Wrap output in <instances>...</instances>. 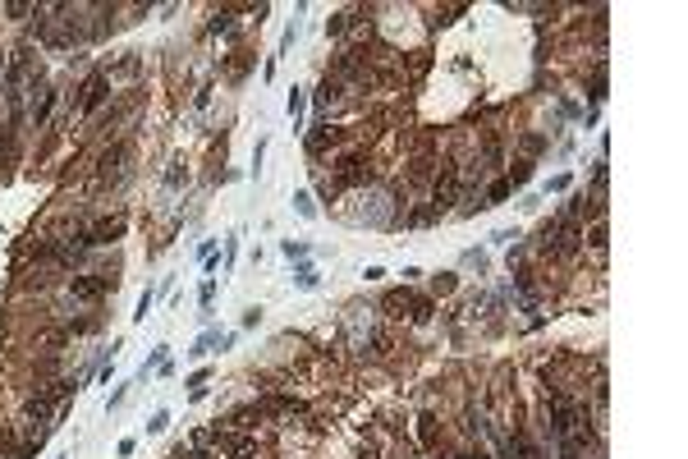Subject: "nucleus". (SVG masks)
Segmentation results:
<instances>
[{
  "instance_id": "obj_1",
  "label": "nucleus",
  "mask_w": 688,
  "mask_h": 459,
  "mask_svg": "<svg viewBox=\"0 0 688 459\" xmlns=\"http://www.w3.org/2000/svg\"><path fill=\"white\" fill-rule=\"evenodd\" d=\"M542 243H546V253H560V257L578 253V221H564V216L546 221V230H542Z\"/></svg>"
},
{
  "instance_id": "obj_2",
  "label": "nucleus",
  "mask_w": 688,
  "mask_h": 459,
  "mask_svg": "<svg viewBox=\"0 0 688 459\" xmlns=\"http://www.w3.org/2000/svg\"><path fill=\"white\" fill-rule=\"evenodd\" d=\"M381 308L385 312H395V317H413V321H427L432 317V299H422V294H413V290H390L381 299Z\"/></svg>"
},
{
  "instance_id": "obj_3",
  "label": "nucleus",
  "mask_w": 688,
  "mask_h": 459,
  "mask_svg": "<svg viewBox=\"0 0 688 459\" xmlns=\"http://www.w3.org/2000/svg\"><path fill=\"white\" fill-rule=\"evenodd\" d=\"M124 234V216H111V221H97L92 230L78 234V248H102V243H115Z\"/></svg>"
},
{
  "instance_id": "obj_4",
  "label": "nucleus",
  "mask_w": 688,
  "mask_h": 459,
  "mask_svg": "<svg viewBox=\"0 0 688 459\" xmlns=\"http://www.w3.org/2000/svg\"><path fill=\"white\" fill-rule=\"evenodd\" d=\"M111 97V74L106 69H97V74L88 78V88H83V97H78V115H92L97 106Z\"/></svg>"
},
{
  "instance_id": "obj_5",
  "label": "nucleus",
  "mask_w": 688,
  "mask_h": 459,
  "mask_svg": "<svg viewBox=\"0 0 688 459\" xmlns=\"http://www.w3.org/2000/svg\"><path fill=\"white\" fill-rule=\"evenodd\" d=\"M74 299H102V294H115V276H74Z\"/></svg>"
},
{
  "instance_id": "obj_6",
  "label": "nucleus",
  "mask_w": 688,
  "mask_h": 459,
  "mask_svg": "<svg viewBox=\"0 0 688 459\" xmlns=\"http://www.w3.org/2000/svg\"><path fill=\"white\" fill-rule=\"evenodd\" d=\"M372 170L358 161V156H344L340 166H335V189H344V184H367Z\"/></svg>"
},
{
  "instance_id": "obj_7",
  "label": "nucleus",
  "mask_w": 688,
  "mask_h": 459,
  "mask_svg": "<svg viewBox=\"0 0 688 459\" xmlns=\"http://www.w3.org/2000/svg\"><path fill=\"white\" fill-rule=\"evenodd\" d=\"M455 193H459V170L455 166H446V170H441V179H436V212H446V207L450 203H455Z\"/></svg>"
},
{
  "instance_id": "obj_8",
  "label": "nucleus",
  "mask_w": 688,
  "mask_h": 459,
  "mask_svg": "<svg viewBox=\"0 0 688 459\" xmlns=\"http://www.w3.org/2000/svg\"><path fill=\"white\" fill-rule=\"evenodd\" d=\"M331 142H340V129H317V133H307V152H326Z\"/></svg>"
},
{
  "instance_id": "obj_9",
  "label": "nucleus",
  "mask_w": 688,
  "mask_h": 459,
  "mask_svg": "<svg viewBox=\"0 0 688 459\" xmlns=\"http://www.w3.org/2000/svg\"><path fill=\"white\" fill-rule=\"evenodd\" d=\"M216 344H220V331H202V335H198V340H193L189 358H207V354H211V349H216Z\"/></svg>"
},
{
  "instance_id": "obj_10",
  "label": "nucleus",
  "mask_w": 688,
  "mask_h": 459,
  "mask_svg": "<svg viewBox=\"0 0 688 459\" xmlns=\"http://www.w3.org/2000/svg\"><path fill=\"white\" fill-rule=\"evenodd\" d=\"M51 106H55V92H51V88H41V97L32 102V124H46V115H51Z\"/></svg>"
},
{
  "instance_id": "obj_11",
  "label": "nucleus",
  "mask_w": 688,
  "mask_h": 459,
  "mask_svg": "<svg viewBox=\"0 0 688 459\" xmlns=\"http://www.w3.org/2000/svg\"><path fill=\"white\" fill-rule=\"evenodd\" d=\"M207 386H211V372L198 368V372L189 377V395H193V400H202V395H207Z\"/></svg>"
},
{
  "instance_id": "obj_12",
  "label": "nucleus",
  "mask_w": 688,
  "mask_h": 459,
  "mask_svg": "<svg viewBox=\"0 0 688 459\" xmlns=\"http://www.w3.org/2000/svg\"><path fill=\"white\" fill-rule=\"evenodd\" d=\"M294 212L303 221H317V203H312V193H294Z\"/></svg>"
},
{
  "instance_id": "obj_13",
  "label": "nucleus",
  "mask_w": 688,
  "mask_h": 459,
  "mask_svg": "<svg viewBox=\"0 0 688 459\" xmlns=\"http://www.w3.org/2000/svg\"><path fill=\"white\" fill-rule=\"evenodd\" d=\"M528 179H533V161H519V166L510 170V179H505V184H510V189H523Z\"/></svg>"
},
{
  "instance_id": "obj_14",
  "label": "nucleus",
  "mask_w": 688,
  "mask_h": 459,
  "mask_svg": "<svg viewBox=\"0 0 688 459\" xmlns=\"http://www.w3.org/2000/svg\"><path fill=\"white\" fill-rule=\"evenodd\" d=\"M294 285H298V290H317V271H312V267L303 262V267L294 271Z\"/></svg>"
},
{
  "instance_id": "obj_15",
  "label": "nucleus",
  "mask_w": 688,
  "mask_h": 459,
  "mask_svg": "<svg viewBox=\"0 0 688 459\" xmlns=\"http://www.w3.org/2000/svg\"><path fill=\"white\" fill-rule=\"evenodd\" d=\"M349 24H354V14H349V10H344V14H331V19H326V32H331V37H340Z\"/></svg>"
},
{
  "instance_id": "obj_16",
  "label": "nucleus",
  "mask_w": 688,
  "mask_h": 459,
  "mask_svg": "<svg viewBox=\"0 0 688 459\" xmlns=\"http://www.w3.org/2000/svg\"><path fill=\"white\" fill-rule=\"evenodd\" d=\"M418 432H422L427 446H436V418H432V413H422V418H418Z\"/></svg>"
},
{
  "instance_id": "obj_17",
  "label": "nucleus",
  "mask_w": 688,
  "mask_h": 459,
  "mask_svg": "<svg viewBox=\"0 0 688 459\" xmlns=\"http://www.w3.org/2000/svg\"><path fill=\"white\" fill-rule=\"evenodd\" d=\"M280 253L289 257V262H303V257H307V243H294V239H285V243H280Z\"/></svg>"
},
{
  "instance_id": "obj_18",
  "label": "nucleus",
  "mask_w": 688,
  "mask_h": 459,
  "mask_svg": "<svg viewBox=\"0 0 688 459\" xmlns=\"http://www.w3.org/2000/svg\"><path fill=\"white\" fill-rule=\"evenodd\" d=\"M166 427H170V413H166V409H156V413H152V418H147V432H166Z\"/></svg>"
},
{
  "instance_id": "obj_19",
  "label": "nucleus",
  "mask_w": 688,
  "mask_h": 459,
  "mask_svg": "<svg viewBox=\"0 0 688 459\" xmlns=\"http://www.w3.org/2000/svg\"><path fill=\"white\" fill-rule=\"evenodd\" d=\"M606 97V64H597V74H592V102Z\"/></svg>"
},
{
  "instance_id": "obj_20",
  "label": "nucleus",
  "mask_w": 688,
  "mask_h": 459,
  "mask_svg": "<svg viewBox=\"0 0 688 459\" xmlns=\"http://www.w3.org/2000/svg\"><path fill=\"white\" fill-rule=\"evenodd\" d=\"M289 120H294V129H298V120H303V92L298 88L289 92Z\"/></svg>"
},
{
  "instance_id": "obj_21",
  "label": "nucleus",
  "mask_w": 688,
  "mask_h": 459,
  "mask_svg": "<svg viewBox=\"0 0 688 459\" xmlns=\"http://www.w3.org/2000/svg\"><path fill=\"white\" fill-rule=\"evenodd\" d=\"M229 28H234V24H229V10H225V14H216V19H211V24H207V32H211V37H216V32H229Z\"/></svg>"
},
{
  "instance_id": "obj_22",
  "label": "nucleus",
  "mask_w": 688,
  "mask_h": 459,
  "mask_svg": "<svg viewBox=\"0 0 688 459\" xmlns=\"http://www.w3.org/2000/svg\"><path fill=\"white\" fill-rule=\"evenodd\" d=\"M542 147H546V138H542V133H528V138H523V152H528V156H537Z\"/></svg>"
},
{
  "instance_id": "obj_23",
  "label": "nucleus",
  "mask_w": 688,
  "mask_h": 459,
  "mask_svg": "<svg viewBox=\"0 0 688 459\" xmlns=\"http://www.w3.org/2000/svg\"><path fill=\"white\" fill-rule=\"evenodd\" d=\"M592 248H597V253H606V221H597V225H592Z\"/></svg>"
},
{
  "instance_id": "obj_24",
  "label": "nucleus",
  "mask_w": 688,
  "mask_h": 459,
  "mask_svg": "<svg viewBox=\"0 0 688 459\" xmlns=\"http://www.w3.org/2000/svg\"><path fill=\"white\" fill-rule=\"evenodd\" d=\"M198 299H202V308H211V299H216V281H211V276H207V281H202V290H198Z\"/></svg>"
},
{
  "instance_id": "obj_25",
  "label": "nucleus",
  "mask_w": 688,
  "mask_h": 459,
  "mask_svg": "<svg viewBox=\"0 0 688 459\" xmlns=\"http://www.w3.org/2000/svg\"><path fill=\"white\" fill-rule=\"evenodd\" d=\"M147 312H152V290H147V294H142V299H138V312H133V321H142V317H147Z\"/></svg>"
},
{
  "instance_id": "obj_26",
  "label": "nucleus",
  "mask_w": 688,
  "mask_h": 459,
  "mask_svg": "<svg viewBox=\"0 0 688 459\" xmlns=\"http://www.w3.org/2000/svg\"><path fill=\"white\" fill-rule=\"evenodd\" d=\"M432 290H436V294H450V290H455V276H436Z\"/></svg>"
},
{
  "instance_id": "obj_27",
  "label": "nucleus",
  "mask_w": 688,
  "mask_h": 459,
  "mask_svg": "<svg viewBox=\"0 0 688 459\" xmlns=\"http://www.w3.org/2000/svg\"><path fill=\"white\" fill-rule=\"evenodd\" d=\"M514 239H519L514 230H496V234H491V243H500V248H505V243H514Z\"/></svg>"
},
{
  "instance_id": "obj_28",
  "label": "nucleus",
  "mask_w": 688,
  "mask_h": 459,
  "mask_svg": "<svg viewBox=\"0 0 688 459\" xmlns=\"http://www.w3.org/2000/svg\"><path fill=\"white\" fill-rule=\"evenodd\" d=\"M234 253H239V234H229V239H225V267L234 262Z\"/></svg>"
},
{
  "instance_id": "obj_29",
  "label": "nucleus",
  "mask_w": 688,
  "mask_h": 459,
  "mask_svg": "<svg viewBox=\"0 0 688 459\" xmlns=\"http://www.w3.org/2000/svg\"><path fill=\"white\" fill-rule=\"evenodd\" d=\"M560 189H569V175H555V179L546 184V193H560Z\"/></svg>"
},
{
  "instance_id": "obj_30",
  "label": "nucleus",
  "mask_w": 688,
  "mask_h": 459,
  "mask_svg": "<svg viewBox=\"0 0 688 459\" xmlns=\"http://www.w3.org/2000/svg\"><path fill=\"white\" fill-rule=\"evenodd\" d=\"M455 459H486V455H482V450H477V455H472V450H464V455H455Z\"/></svg>"
},
{
  "instance_id": "obj_31",
  "label": "nucleus",
  "mask_w": 688,
  "mask_h": 459,
  "mask_svg": "<svg viewBox=\"0 0 688 459\" xmlns=\"http://www.w3.org/2000/svg\"><path fill=\"white\" fill-rule=\"evenodd\" d=\"M363 459H376V455H363Z\"/></svg>"
},
{
  "instance_id": "obj_32",
  "label": "nucleus",
  "mask_w": 688,
  "mask_h": 459,
  "mask_svg": "<svg viewBox=\"0 0 688 459\" xmlns=\"http://www.w3.org/2000/svg\"><path fill=\"white\" fill-rule=\"evenodd\" d=\"M0 64H5V55H0Z\"/></svg>"
}]
</instances>
